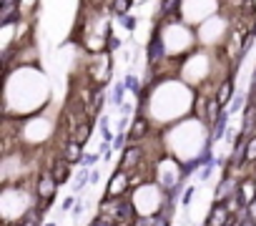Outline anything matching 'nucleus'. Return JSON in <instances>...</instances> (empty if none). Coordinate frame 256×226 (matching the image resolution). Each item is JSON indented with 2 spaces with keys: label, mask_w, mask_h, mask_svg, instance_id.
Here are the masks:
<instances>
[{
  "label": "nucleus",
  "mask_w": 256,
  "mask_h": 226,
  "mask_svg": "<svg viewBox=\"0 0 256 226\" xmlns=\"http://www.w3.org/2000/svg\"><path fill=\"white\" fill-rule=\"evenodd\" d=\"M113 8H116V13H126L128 10V0H116Z\"/></svg>",
  "instance_id": "dca6fc26"
},
{
  "label": "nucleus",
  "mask_w": 256,
  "mask_h": 226,
  "mask_svg": "<svg viewBox=\"0 0 256 226\" xmlns=\"http://www.w3.org/2000/svg\"><path fill=\"white\" fill-rule=\"evenodd\" d=\"M194 191H196L194 186H188V188H186V194L181 196V206H188V204H191V198H194Z\"/></svg>",
  "instance_id": "4468645a"
},
{
  "label": "nucleus",
  "mask_w": 256,
  "mask_h": 226,
  "mask_svg": "<svg viewBox=\"0 0 256 226\" xmlns=\"http://www.w3.org/2000/svg\"><path fill=\"white\" fill-rule=\"evenodd\" d=\"M76 201H78L76 196H66V198H63V204H60V211H73Z\"/></svg>",
  "instance_id": "ddd939ff"
},
{
  "label": "nucleus",
  "mask_w": 256,
  "mask_h": 226,
  "mask_svg": "<svg viewBox=\"0 0 256 226\" xmlns=\"http://www.w3.org/2000/svg\"><path fill=\"white\" fill-rule=\"evenodd\" d=\"M238 188H241V184H238L231 174H226V176L221 178L218 188H216V201H224V204H226V201H228V198L238 191Z\"/></svg>",
  "instance_id": "f03ea898"
},
{
  "label": "nucleus",
  "mask_w": 256,
  "mask_h": 226,
  "mask_svg": "<svg viewBox=\"0 0 256 226\" xmlns=\"http://www.w3.org/2000/svg\"><path fill=\"white\" fill-rule=\"evenodd\" d=\"M228 218H231V214H228L226 204L224 201H214V206L208 211V218H206V226H224Z\"/></svg>",
  "instance_id": "7ed1b4c3"
},
{
  "label": "nucleus",
  "mask_w": 256,
  "mask_h": 226,
  "mask_svg": "<svg viewBox=\"0 0 256 226\" xmlns=\"http://www.w3.org/2000/svg\"><path fill=\"white\" fill-rule=\"evenodd\" d=\"M43 226H58V224H56V221H48V224H43Z\"/></svg>",
  "instance_id": "a211bd4d"
},
{
  "label": "nucleus",
  "mask_w": 256,
  "mask_h": 226,
  "mask_svg": "<svg viewBox=\"0 0 256 226\" xmlns=\"http://www.w3.org/2000/svg\"><path fill=\"white\" fill-rule=\"evenodd\" d=\"M60 158H63V161H68L70 166H73V164H80V161H83V144H80V141H76V138H70V141L63 146Z\"/></svg>",
  "instance_id": "20e7f679"
},
{
  "label": "nucleus",
  "mask_w": 256,
  "mask_h": 226,
  "mask_svg": "<svg viewBox=\"0 0 256 226\" xmlns=\"http://www.w3.org/2000/svg\"><path fill=\"white\" fill-rule=\"evenodd\" d=\"M88 184H90V168H83V166H80V171H78V176H76V186H73V191L80 194Z\"/></svg>",
  "instance_id": "0eeeda50"
},
{
  "label": "nucleus",
  "mask_w": 256,
  "mask_h": 226,
  "mask_svg": "<svg viewBox=\"0 0 256 226\" xmlns=\"http://www.w3.org/2000/svg\"><path fill=\"white\" fill-rule=\"evenodd\" d=\"M214 168H216V164H206L201 171H198V178L201 181H206V178H211V174H214Z\"/></svg>",
  "instance_id": "f8f14e48"
},
{
  "label": "nucleus",
  "mask_w": 256,
  "mask_h": 226,
  "mask_svg": "<svg viewBox=\"0 0 256 226\" xmlns=\"http://www.w3.org/2000/svg\"><path fill=\"white\" fill-rule=\"evenodd\" d=\"M88 136H90V124H83V126H80V128L76 131V136H73V138H76V141H80V144L86 146Z\"/></svg>",
  "instance_id": "9b49d317"
},
{
  "label": "nucleus",
  "mask_w": 256,
  "mask_h": 226,
  "mask_svg": "<svg viewBox=\"0 0 256 226\" xmlns=\"http://www.w3.org/2000/svg\"><path fill=\"white\" fill-rule=\"evenodd\" d=\"M244 164H256V136H251V138H248V144H246Z\"/></svg>",
  "instance_id": "1a4fd4ad"
},
{
  "label": "nucleus",
  "mask_w": 256,
  "mask_h": 226,
  "mask_svg": "<svg viewBox=\"0 0 256 226\" xmlns=\"http://www.w3.org/2000/svg\"><path fill=\"white\" fill-rule=\"evenodd\" d=\"M226 121H228V113H221V118L214 124L216 128H214V141H218L221 136H224V131H226Z\"/></svg>",
  "instance_id": "9d476101"
},
{
  "label": "nucleus",
  "mask_w": 256,
  "mask_h": 226,
  "mask_svg": "<svg viewBox=\"0 0 256 226\" xmlns=\"http://www.w3.org/2000/svg\"><path fill=\"white\" fill-rule=\"evenodd\" d=\"M70 168H73V166H70L68 161H63V158H60L56 166H50V174H53V178L58 181V186H63V184L70 178Z\"/></svg>",
  "instance_id": "39448f33"
},
{
  "label": "nucleus",
  "mask_w": 256,
  "mask_h": 226,
  "mask_svg": "<svg viewBox=\"0 0 256 226\" xmlns=\"http://www.w3.org/2000/svg\"><path fill=\"white\" fill-rule=\"evenodd\" d=\"M231 93H234V83H231V80H226V83L218 88V93H216L218 103H221V106H226V103H228V98H231Z\"/></svg>",
  "instance_id": "6e6552de"
},
{
  "label": "nucleus",
  "mask_w": 256,
  "mask_h": 226,
  "mask_svg": "<svg viewBox=\"0 0 256 226\" xmlns=\"http://www.w3.org/2000/svg\"><path fill=\"white\" fill-rule=\"evenodd\" d=\"M83 211H86V201H83V198H78V201H76V206H73V216L78 218Z\"/></svg>",
  "instance_id": "2eb2a0df"
},
{
  "label": "nucleus",
  "mask_w": 256,
  "mask_h": 226,
  "mask_svg": "<svg viewBox=\"0 0 256 226\" xmlns=\"http://www.w3.org/2000/svg\"><path fill=\"white\" fill-rule=\"evenodd\" d=\"M146 131H148V124H146L144 118H136V121H134V126H131V131H128V141L136 144L138 138H144V136H146Z\"/></svg>",
  "instance_id": "423d86ee"
},
{
  "label": "nucleus",
  "mask_w": 256,
  "mask_h": 226,
  "mask_svg": "<svg viewBox=\"0 0 256 226\" xmlns=\"http://www.w3.org/2000/svg\"><path fill=\"white\" fill-rule=\"evenodd\" d=\"M138 166H141V146L131 144L123 151V156H120V171L134 174V171H138Z\"/></svg>",
  "instance_id": "f257e3e1"
},
{
  "label": "nucleus",
  "mask_w": 256,
  "mask_h": 226,
  "mask_svg": "<svg viewBox=\"0 0 256 226\" xmlns=\"http://www.w3.org/2000/svg\"><path fill=\"white\" fill-rule=\"evenodd\" d=\"M246 211H248V216H251V221H256V201H251V204L246 206Z\"/></svg>",
  "instance_id": "f3484780"
}]
</instances>
